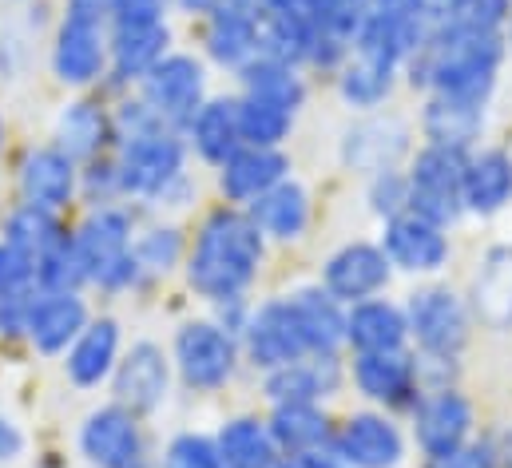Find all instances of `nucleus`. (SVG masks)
Returning a JSON list of instances; mask_svg holds the SVG:
<instances>
[{"instance_id":"obj_37","label":"nucleus","mask_w":512,"mask_h":468,"mask_svg":"<svg viewBox=\"0 0 512 468\" xmlns=\"http://www.w3.org/2000/svg\"><path fill=\"white\" fill-rule=\"evenodd\" d=\"M393 76H397V68H385V64H374V60L350 52V60L338 68V92H342V100L350 108H366L370 112V108L389 100Z\"/></svg>"},{"instance_id":"obj_31","label":"nucleus","mask_w":512,"mask_h":468,"mask_svg":"<svg viewBox=\"0 0 512 468\" xmlns=\"http://www.w3.org/2000/svg\"><path fill=\"white\" fill-rule=\"evenodd\" d=\"M108 44H112V68H116V76L143 80L167 56L171 32H167V24H112Z\"/></svg>"},{"instance_id":"obj_50","label":"nucleus","mask_w":512,"mask_h":468,"mask_svg":"<svg viewBox=\"0 0 512 468\" xmlns=\"http://www.w3.org/2000/svg\"><path fill=\"white\" fill-rule=\"evenodd\" d=\"M227 0H179V8L183 12H203V16H211L215 8H223Z\"/></svg>"},{"instance_id":"obj_44","label":"nucleus","mask_w":512,"mask_h":468,"mask_svg":"<svg viewBox=\"0 0 512 468\" xmlns=\"http://www.w3.org/2000/svg\"><path fill=\"white\" fill-rule=\"evenodd\" d=\"M163 468H223L215 437H199V433H183L167 445Z\"/></svg>"},{"instance_id":"obj_47","label":"nucleus","mask_w":512,"mask_h":468,"mask_svg":"<svg viewBox=\"0 0 512 468\" xmlns=\"http://www.w3.org/2000/svg\"><path fill=\"white\" fill-rule=\"evenodd\" d=\"M167 4L171 0H116L112 24H167Z\"/></svg>"},{"instance_id":"obj_6","label":"nucleus","mask_w":512,"mask_h":468,"mask_svg":"<svg viewBox=\"0 0 512 468\" xmlns=\"http://www.w3.org/2000/svg\"><path fill=\"white\" fill-rule=\"evenodd\" d=\"M76 242V254L84 262V274L88 282H100L108 290L116 286H128L139 278V266H135V254H131V219L116 207H100L80 231L72 234Z\"/></svg>"},{"instance_id":"obj_33","label":"nucleus","mask_w":512,"mask_h":468,"mask_svg":"<svg viewBox=\"0 0 512 468\" xmlns=\"http://www.w3.org/2000/svg\"><path fill=\"white\" fill-rule=\"evenodd\" d=\"M187 139H191V147L207 159V163H215V167H223L239 147H243V135H239V104L235 100H207L195 119L187 123Z\"/></svg>"},{"instance_id":"obj_9","label":"nucleus","mask_w":512,"mask_h":468,"mask_svg":"<svg viewBox=\"0 0 512 468\" xmlns=\"http://www.w3.org/2000/svg\"><path fill=\"white\" fill-rule=\"evenodd\" d=\"M80 449L96 468H151V453L139 429V417L124 405H104L84 417Z\"/></svg>"},{"instance_id":"obj_12","label":"nucleus","mask_w":512,"mask_h":468,"mask_svg":"<svg viewBox=\"0 0 512 468\" xmlns=\"http://www.w3.org/2000/svg\"><path fill=\"white\" fill-rule=\"evenodd\" d=\"M243 350L251 357V365L258 369H282L298 357H306V334L294 318V306L290 298H270L262 302L255 314H247V326H243Z\"/></svg>"},{"instance_id":"obj_40","label":"nucleus","mask_w":512,"mask_h":468,"mask_svg":"<svg viewBox=\"0 0 512 468\" xmlns=\"http://www.w3.org/2000/svg\"><path fill=\"white\" fill-rule=\"evenodd\" d=\"M84 282H88V274H84V262H80L72 238H64L60 246H52V250H44L36 258V286L40 290H56V294L76 290L80 294Z\"/></svg>"},{"instance_id":"obj_24","label":"nucleus","mask_w":512,"mask_h":468,"mask_svg":"<svg viewBox=\"0 0 512 468\" xmlns=\"http://www.w3.org/2000/svg\"><path fill=\"white\" fill-rule=\"evenodd\" d=\"M207 52L223 68H243L258 56L255 0H227L207 16Z\"/></svg>"},{"instance_id":"obj_27","label":"nucleus","mask_w":512,"mask_h":468,"mask_svg":"<svg viewBox=\"0 0 512 468\" xmlns=\"http://www.w3.org/2000/svg\"><path fill=\"white\" fill-rule=\"evenodd\" d=\"M512 203V155L505 147L469 151L465 167V211L469 215H501Z\"/></svg>"},{"instance_id":"obj_41","label":"nucleus","mask_w":512,"mask_h":468,"mask_svg":"<svg viewBox=\"0 0 512 468\" xmlns=\"http://www.w3.org/2000/svg\"><path fill=\"white\" fill-rule=\"evenodd\" d=\"M36 290V258L0 238V302H28Z\"/></svg>"},{"instance_id":"obj_34","label":"nucleus","mask_w":512,"mask_h":468,"mask_svg":"<svg viewBox=\"0 0 512 468\" xmlns=\"http://www.w3.org/2000/svg\"><path fill=\"white\" fill-rule=\"evenodd\" d=\"M112 135H116V123L104 116L100 104H88V100L68 104L64 116L56 119V147H60L64 155H72L76 163L96 159V155L108 147Z\"/></svg>"},{"instance_id":"obj_49","label":"nucleus","mask_w":512,"mask_h":468,"mask_svg":"<svg viewBox=\"0 0 512 468\" xmlns=\"http://www.w3.org/2000/svg\"><path fill=\"white\" fill-rule=\"evenodd\" d=\"M20 449H24L20 429H16L8 417H0V461H16V457H20Z\"/></svg>"},{"instance_id":"obj_21","label":"nucleus","mask_w":512,"mask_h":468,"mask_svg":"<svg viewBox=\"0 0 512 468\" xmlns=\"http://www.w3.org/2000/svg\"><path fill=\"white\" fill-rule=\"evenodd\" d=\"M290 179V159L282 147H239L223 167H219V187L231 203H255L270 187Z\"/></svg>"},{"instance_id":"obj_2","label":"nucleus","mask_w":512,"mask_h":468,"mask_svg":"<svg viewBox=\"0 0 512 468\" xmlns=\"http://www.w3.org/2000/svg\"><path fill=\"white\" fill-rule=\"evenodd\" d=\"M266 254V234L247 211L223 207L215 211L191 246L187 278L211 302H239L255 282Z\"/></svg>"},{"instance_id":"obj_52","label":"nucleus","mask_w":512,"mask_h":468,"mask_svg":"<svg viewBox=\"0 0 512 468\" xmlns=\"http://www.w3.org/2000/svg\"><path fill=\"white\" fill-rule=\"evenodd\" d=\"M505 468H512V437H509V457H505Z\"/></svg>"},{"instance_id":"obj_5","label":"nucleus","mask_w":512,"mask_h":468,"mask_svg":"<svg viewBox=\"0 0 512 468\" xmlns=\"http://www.w3.org/2000/svg\"><path fill=\"white\" fill-rule=\"evenodd\" d=\"M405 318L421 361H457L469 342V306L449 286L413 290L405 302Z\"/></svg>"},{"instance_id":"obj_48","label":"nucleus","mask_w":512,"mask_h":468,"mask_svg":"<svg viewBox=\"0 0 512 468\" xmlns=\"http://www.w3.org/2000/svg\"><path fill=\"white\" fill-rule=\"evenodd\" d=\"M112 12H116V0H68V12H64V16H80V20L108 24Z\"/></svg>"},{"instance_id":"obj_45","label":"nucleus","mask_w":512,"mask_h":468,"mask_svg":"<svg viewBox=\"0 0 512 468\" xmlns=\"http://www.w3.org/2000/svg\"><path fill=\"white\" fill-rule=\"evenodd\" d=\"M370 211L385 223L409 211V175L405 171H382L370 179Z\"/></svg>"},{"instance_id":"obj_53","label":"nucleus","mask_w":512,"mask_h":468,"mask_svg":"<svg viewBox=\"0 0 512 468\" xmlns=\"http://www.w3.org/2000/svg\"><path fill=\"white\" fill-rule=\"evenodd\" d=\"M0 143H4V119H0Z\"/></svg>"},{"instance_id":"obj_30","label":"nucleus","mask_w":512,"mask_h":468,"mask_svg":"<svg viewBox=\"0 0 512 468\" xmlns=\"http://www.w3.org/2000/svg\"><path fill=\"white\" fill-rule=\"evenodd\" d=\"M473 314L481 326L509 334L512 330V246L489 250L473 278Z\"/></svg>"},{"instance_id":"obj_10","label":"nucleus","mask_w":512,"mask_h":468,"mask_svg":"<svg viewBox=\"0 0 512 468\" xmlns=\"http://www.w3.org/2000/svg\"><path fill=\"white\" fill-rule=\"evenodd\" d=\"M413 437L429 457H445L461 445H469L473 437V405L461 389L453 385H433L421 393V401L413 405Z\"/></svg>"},{"instance_id":"obj_3","label":"nucleus","mask_w":512,"mask_h":468,"mask_svg":"<svg viewBox=\"0 0 512 468\" xmlns=\"http://www.w3.org/2000/svg\"><path fill=\"white\" fill-rule=\"evenodd\" d=\"M465 167H469V151L425 143L409 159V171H405L409 211L449 231L465 215Z\"/></svg>"},{"instance_id":"obj_39","label":"nucleus","mask_w":512,"mask_h":468,"mask_svg":"<svg viewBox=\"0 0 512 468\" xmlns=\"http://www.w3.org/2000/svg\"><path fill=\"white\" fill-rule=\"evenodd\" d=\"M239 135H243V147H282V139L290 135L294 127V112L286 108H274L266 100L255 96H239Z\"/></svg>"},{"instance_id":"obj_8","label":"nucleus","mask_w":512,"mask_h":468,"mask_svg":"<svg viewBox=\"0 0 512 468\" xmlns=\"http://www.w3.org/2000/svg\"><path fill=\"white\" fill-rule=\"evenodd\" d=\"M207 92V76H203V64L195 56H183V52H167L143 80H139V96L167 119L171 127H187L195 112L207 104L203 100Z\"/></svg>"},{"instance_id":"obj_11","label":"nucleus","mask_w":512,"mask_h":468,"mask_svg":"<svg viewBox=\"0 0 512 468\" xmlns=\"http://www.w3.org/2000/svg\"><path fill=\"white\" fill-rule=\"evenodd\" d=\"M354 385L362 389V397H370L382 409H409L421 401L425 393V377H421V361L409 357L405 350L393 353H354L350 365Z\"/></svg>"},{"instance_id":"obj_15","label":"nucleus","mask_w":512,"mask_h":468,"mask_svg":"<svg viewBox=\"0 0 512 468\" xmlns=\"http://www.w3.org/2000/svg\"><path fill=\"white\" fill-rule=\"evenodd\" d=\"M112 64V44L104 24L96 20H80V16H64L56 28V44H52V68L64 84L84 88L92 80L104 76V68Z\"/></svg>"},{"instance_id":"obj_23","label":"nucleus","mask_w":512,"mask_h":468,"mask_svg":"<svg viewBox=\"0 0 512 468\" xmlns=\"http://www.w3.org/2000/svg\"><path fill=\"white\" fill-rule=\"evenodd\" d=\"M338 385H342L338 353H306V357L266 373V397L274 405H282V401H314V405H322Z\"/></svg>"},{"instance_id":"obj_14","label":"nucleus","mask_w":512,"mask_h":468,"mask_svg":"<svg viewBox=\"0 0 512 468\" xmlns=\"http://www.w3.org/2000/svg\"><path fill=\"white\" fill-rule=\"evenodd\" d=\"M405 155H409V123L393 112L358 119L342 135V163L370 179L382 171H397Z\"/></svg>"},{"instance_id":"obj_16","label":"nucleus","mask_w":512,"mask_h":468,"mask_svg":"<svg viewBox=\"0 0 512 468\" xmlns=\"http://www.w3.org/2000/svg\"><path fill=\"white\" fill-rule=\"evenodd\" d=\"M84 326H88V306L76 290H64V294L36 290V298L24 310L20 334L40 353H64L84 334Z\"/></svg>"},{"instance_id":"obj_36","label":"nucleus","mask_w":512,"mask_h":468,"mask_svg":"<svg viewBox=\"0 0 512 468\" xmlns=\"http://www.w3.org/2000/svg\"><path fill=\"white\" fill-rule=\"evenodd\" d=\"M243 76V96H255L266 100L274 108H286V112H298L306 104V84L298 76V68L282 64V60H270V56H255L251 64L239 68Z\"/></svg>"},{"instance_id":"obj_46","label":"nucleus","mask_w":512,"mask_h":468,"mask_svg":"<svg viewBox=\"0 0 512 468\" xmlns=\"http://www.w3.org/2000/svg\"><path fill=\"white\" fill-rule=\"evenodd\" d=\"M425 468H501V457L489 449V445H461V449H453V453H445V457H429Z\"/></svg>"},{"instance_id":"obj_20","label":"nucleus","mask_w":512,"mask_h":468,"mask_svg":"<svg viewBox=\"0 0 512 468\" xmlns=\"http://www.w3.org/2000/svg\"><path fill=\"white\" fill-rule=\"evenodd\" d=\"M346 346L354 353H393L409 346V318L405 306L385 298H366L346 306Z\"/></svg>"},{"instance_id":"obj_43","label":"nucleus","mask_w":512,"mask_h":468,"mask_svg":"<svg viewBox=\"0 0 512 468\" xmlns=\"http://www.w3.org/2000/svg\"><path fill=\"white\" fill-rule=\"evenodd\" d=\"M131 254H135L139 274H163V270H171L179 262L183 238H179L175 227H151V231H143L131 242Z\"/></svg>"},{"instance_id":"obj_32","label":"nucleus","mask_w":512,"mask_h":468,"mask_svg":"<svg viewBox=\"0 0 512 468\" xmlns=\"http://www.w3.org/2000/svg\"><path fill=\"white\" fill-rule=\"evenodd\" d=\"M247 215L255 219L258 231L266 234V238L290 242V238H298V234L306 231V223H310V195H306L302 183L282 179L278 187L258 195L255 203L247 207Z\"/></svg>"},{"instance_id":"obj_19","label":"nucleus","mask_w":512,"mask_h":468,"mask_svg":"<svg viewBox=\"0 0 512 468\" xmlns=\"http://www.w3.org/2000/svg\"><path fill=\"white\" fill-rule=\"evenodd\" d=\"M382 250L389 254L393 270L405 274H437L449 262V234L445 227L405 211L397 219H389L382 231Z\"/></svg>"},{"instance_id":"obj_38","label":"nucleus","mask_w":512,"mask_h":468,"mask_svg":"<svg viewBox=\"0 0 512 468\" xmlns=\"http://www.w3.org/2000/svg\"><path fill=\"white\" fill-rule=\"evenodd\" d=\"M4 238H8L12 246L28 250L32 258H40L44 250L60 246V242H64V238H72V234L60 227L56 211L36 207V203H24V207H16V211L8 215V223H4Z\"/></svg>"},{"instance_id":"obj_28","label":"nucleus","mask_w":512,"mask_h":468,"mask_svg":"<svg viewBox=\"0 0 512 468\" xmlns=\"http://www.w3.org/2000/svg\"><path fill=\"white\" fill-rule=\"evenodd\" d=\"M116 365H120V326L112 318H100V322H88L84 334L72 342L64 373L72 385L92 389V385L108 381L116 373Z\"/></svg>"},{"instance_id":"obj_51","label":"nucleus","mask_w":512,"mask_h":468,"mask_svg":"<svg viewBox=\"0 0 512 468\" xmlns=\"http://www.w3.org/2000/svg\"><path fill=\"white\" fill-rule=\"evenodd\" d=\"M445 8H449V0H421V12H425V20L437 28L441 24V16H445Z\"/></svg>"},{"instance_id":"obj_4","label":"nucleus","mask_w":512,"mask_h":468,"mask_svg":"<svg viewBox=\"0 0 512 468\" xmlns=\"http://www.w3.org/2000/svg\"><path fill=\"white\" fill-rule=\"evenodd\" d=\"M183 159H187V147L175 135V127H159V131L124 139L120 143V159H116L120 195L163 199L183 179Z\"/></svg>"},{"instance_id":"obj_54","label":"nucleus","mask_w":512,"mask_h":468,"mask_svg":"<svg viewBox=\"0 0 512 468\" xmlns=\"http://www.w3.org/2000/svg\"><path fill=\"white\" fill-rule=\"evenodd\" d=\"M509 44H512V16H509Z\"/></svg>"},{"instance_id":"obj_7","label":"nucleus","mask_w":512,"mask_h":468,"mask_svg":"<svg viewBox=\"0 0 512 468\" xmlns=\"http://www.w3.org/2000/svg\"><path fill=\"white\" fill-rule=\"evenodd\" d=\"M175 365L191 389H199V393L223 389L239 365L235 334L219 322H187L175 334Z\"/></svg>"},{"instance_id":"obj_35","label":"nucleus","mask_w":512,"mask_h":468,"mask_svg":"<svg viewBox=\"0 0 512 468\" xmlns=\"http://www.w3.org/2000/svg\"><path fill=\"white\" fill-rule=\"evenodd\" d=\"M219 445V457H223V468H274L282 461L266 421L258 417H235L219 429L215 437Z\"/></svg>"},{"instance_id":"obj_1","label":"nucleus","mask_w":512,"mask_h":468,"mask_svg":"<svg viewBox=\"0 0 512 468\" xmlns=\"http://www.w3.org/2000/svg\"><path fill=\"white\" fill-rule=\"evenodd\" d=\"M505 32H473L437 24L425 44L409 56V80L437 96H457L469 104H489L497 72L505 60Z\"/></svg>"},{"instance_id":"obj_13","label":"nucleus","mask_w":512,"mask_h":468,"mask_svg":"<svg viewBox=\"0 0 512 468\" xmlns=\"http://www.w3.org/2000/svg\"><path fill=\"white\" fill-rule=\"evenodd\" d=\"M393 278V262L382 250V242H346L342 250H334L322 266V286L342 302H366L378 298Z\"/></svg>"},{"instance_id":"obj_29","label":"nucleus","mask_w":512,"mask_h":468,"mask_svg":"<svg viewBox=\"0 0 512 468\" xmlns=\"http://www.w3.org/2000/svg\"><path fill=\"white\" fill-rule=\"evenodd\" d=\"M294 318L306 334L310 353H338L346 346V306L326 286H302L290 294Z\"/></svg>"},{"instance_id":"obj_42","label":"nucleus","mask_w":512,"mask_h":468,"mask_svg":"<svg viewBox=\"0 0 512 468\" xmlns=\"http://www.w3.org/2000/svg\"><path fill=\"white\" fill-rule=\"evenodd\" d=\"M512 16V0H449L441 24L473 28V32H505Z\"/></svg>"},{"instance_id":"obj_18","label":"nucleus","mask_w":512,"mask_h":468,"mask_svg":"<svg viewBox=\"0 0 512 468\" xmlns=\"http://www.w3.org/2000/svg\"><path fill=\"white\" fill-rule=\"evenodd\" d=\"M334 453L350 468H397L405 457V437L385 413H354L334 433Z\"/></svg>"},{"instance_id":"obj_22","label":"nucleus","mask_w":512,"mask_h":468,"mask_svg":"<svg viewBox=\"0 0 512 468\" xmlns=\"http://www.w3.org/2000/svg\"><path fill=\"white\" fill-rule=\"evenodd\" d=\"M485 123H489V104H469L457 96L429 92L425 112H421V135H425V143H437V147L477 151Z\"/></svg>"},{"instance_id":"obj_17","label":"nucleus","mask_w":512,"mask_h":468,"mask_svg":"<svg viewBox=\"0 0 512 468\" xmlns=\"http://www.w3.org/2000/svg\"><path fill=\"white\" fill-rule=\"evenodd\" d=\"M112 385H116V405L131 409L135 417L155 413L167 401L171 361H167V353L159 350L155 342H135L120 357V365L112 373Z\"/></svg>"},{"instance_id":"obj_26","label":"nucleus","mask_w":512,"mask_h":468,"mask_svg":"<svg viewBox=\"0 0 512 468\" xmlns=\"http://www.w3.org/2000/svg\"><path fill=\"white\" fill-rule=\"evenodd\" d=\"M76 179H80L76 159L64 155L60 147L28 151L24 163H20V191H24V203H36V207H48V211H60L64 203H72Z\"/></svg>"},{"instance_id":"obj_25","label":"nucleus","mask_w":512,"mask_h":468,"mask_svg":"<svg viewBox=\"0 0 512 468\" xmlns=\"http://www.w3.org/2000/svg\"><path fill=\"white\" fill-rule=\"evenodd\" d=\"M266 429L278 445L282 457H302V453H314V449H330L334 445V425L326 417L322 405L314 401H282L270 409L266 417Z\"/></svg>"}]
</instances>
